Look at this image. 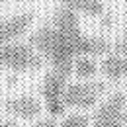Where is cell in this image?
Listing matches in <instances>:
<instances>
[{"mask_svg":"<svg viewBox=\"0 0 127 127\" xmlns=\"http://www.w3.org/2000/svg\"><path fill=\"white\" fill-rule=\"evenodd\" d=\"M98 70H100V66L96 64L94 55H78L72 61V72L80 80H94Z\"/></svg>","mask_w":127,"mask_h":127,"instance_id":"cell-9","label":"cell"},{"mask_svg":"<svg viewBox=\"0 0 127 127\" xmlns=\"http://www.w3.org/2000/svg\"><path fill=\"white\" fill-rule=\"evenodd\" d=\"M0 127H20V125L14 119H4V121H0Z\"/></svg>","mask_w":127,"mask_h":127,"instance_id":"cell-13","label":"cell"},{"mask_svg":"<svg viewBox=\"0 0 127 127\" xmlns=\"http://www.w3.org/2000/svg\"><path fill=\"white\" fill-rule=\"evenodd\" d=\"M66 78H68V76L51 70L47 76H45V80H43L41 94H43V100H45L47 111L53 117L63 115V111H64L63 94H64V88H66Z\"/></svg>","mask_w":127,"mask_h":127,"instance_id":"cell-5","label":"cell"},{"mask_svg":"<svg viewBox=\"0 0 127 127\" xmlns=\"http://www.w3.org/2000/svg\"><path fill=\"white\" fill-rule=\"evenodd\" d=\"M32 26H33V14H30V12L2 18L0 20V47L6 43L18 41L22 35L28 33V30Z\"/></svg>","mask_w":127,"mask_h":127,"instance_id":"cell-6","label":"cell"},{"mask_svg":"<svg viewBox=\"0 0 127 127\" xmlns=\"http://www.w3.org/2000/svg\"><path fill=\"white\" fill-rule=\"evenodd\" d=\"M104 90H106V86L102 82H94V80H78V82L66 84L64 94H63L64 108L90 110L98 104Z\"/></svg>","mask_w":127,"mask_h":127,"instance_id":"cell-3","label":"cell"},{"mask_svg":"<svg viewBox=\"0 0 127 127\" xmlns=\"http://www.w3.org/2000/svg\"><path fill=\"white\" fill-rule=\"evenodd\" d=\"M121 63H123V78H127V55H121Z\"/></svg>","mask_w":127,"mask_h":127,"instance_id":"cell-14","label":"cell"},{"mask_svg":"<svg viewBox=\"0 0 127 127\" xmlns=\"http://www.w3.org/2000/svg\"><path fill=\"white\" fill-rule=\"evenodd\" d=\"M35 127H59V123L53 117H43V119H35Z\"/></svg>","mask_w":127,"mask_h":127,"instance_id":"cell-12","label":"cell"},{"mask_svg":"<svg viewBox=\"0 0 127 127\" xmlns=\"http://www.w3.org/2000/svg\"><path fill=\"white\" fill-rule=\"evenodd\" d=\"M88 123H90L88 115H84V113H72V115L63 117V121L59 123V127H88Z\"/></svg>","mask_w":127,"mask_h":127,"instance_id":"cell-11","label":"cell"},{"mask_svg":"<svg viewBox=\"0 0 127 127\" xmlns=\"http://www.w3.org/2000/svg\"><path fill=\"white\" fill-rule=\"evenodd\" d=\"M6 110L10 115H14L18 119H26V121H33L39 117V113L43 110L41 102L33 96H16V98H10L6 102Z\"/></svg>","mask_w":127,"mask_h":127,"instance_id":"cell-7","label":"cell"},{"mask_svg":"<svg viewBox=\"0 0 127 127\" xmlns=\"http://www.w3.org/2000/svg\"><path fill=\"white\" fill-rule=\"evenodd\" d=\"M61 8L74 12L76 16L98 18L106 12V4L102 0H61Z\"/></svg>","mask_w":127,"mask_h":127,"instance_id":"cell-8","label":"cell"},{"mask_svg":"<svg viewBox=\"0 0 127 127\" xmlns=\"http://www.w3.org/2000/svg\"><path fill=\"white\" fill-rule=\"evenodd\" d=\"M100 70L108 80H121L123 78V63H121V53H110L104 61Z\"/></svg>","mask_w":127,"mask_h":127,"instance_id":"cell-10","label":"cell"},{"mask_svg":"<svg viewBox=\"0 0 127 127\" xmlns=\"http://www.w3.org/2000/svg\"><path fill=\"white\" fill-rule=\"evenodd\" d=\"M2 2H4V0H0V6H2Z\"/></svg>","mask_w":127,"mask_h":127,"instance_id":"cell-15","label":"cell"},{"mask_svg":"<svg viewBox=\"0 0 127 127\" xmlns=\"http://www.w3.org/2000/svg\"><path fill=\"white\" fill-rule=\"evenodd\" d=\"M92 127H127V96L113 92L96 110Z\"/></svg>","mask_w":127,"mask_h":127,"instance_id":"cell-4","label":"cell"},{"mask_svg":"<svg viewBox=\"0 0 127 127\" xmlns=\"http://www.w3.org/2000/svg\"><path fill=\"white\" fill-rule=\"evenodd\" d=\"M32 45L41 57L51 61L55 72L68 76L72 72V61L78 55H104L110 51V43L84 35L80 30L78 16L66 8H59L51 24L39 28L30 39Z\"/></svg>","mask_w":127,"mask_h":127,"instance_id":"cell-1","label":"cell"},{"mask_svg":"<svg viewBox=\"0 0 127 127\" xmlns=\"http://www.w3.org/2000/svg\"><path fill=\"white\" fill-rule=\"evenodd\" d=\"M0 66L16 70V72L39 70L43 66V57L30 43L12 41L0 47Z\"/></svg>","mask_w":127,"mask_h":127,"instance_id":"cell-2","label":"cell"}]
</instances>
